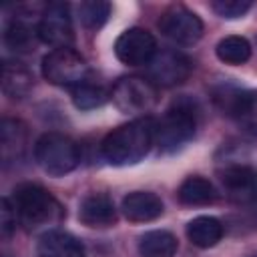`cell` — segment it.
<instances>
[{"label":"cell","mask_w":257,"mask_h":257,"mask_svg":"<svg viewBox=\"0 0 257 257\" xmlns=\"http://www.w3.org/2000/svg\"><path fill=\"white\" fill-rule=\"evenodd\" d=\"M153 143H155V120L145 116V118H135L108 133L100 145V153L106 163L114 167H124L139 163L151 151Z\"/></svg>","instance_id":"6da1fadb"},{"label":"cell","mask_w":257,"mask_h":257,"mask_svg":"<svg viewBox=\"0 0 257 257\" xmlns=\"http://www.w3.org/2000/svg\"><path fill=\"white\" fill-rule=\"evenodd\" d=\"M12 205L18 215V223L28 231L54 225L62 217L60 203L40 185H20L12 195Z\"/></svg>","instance_id":"7a4b0ae2"},{"label":"cell","mask_w":257,"mask_h":257,"mask_svg":"<svg viewBox=\"0 0 257 257\" xmlns=\"http://www.w3.org/2000/svg\"><path fill=\"white\" fill-rule=\"evenodd\" d=\"M197 128V108L189 98L175 100L161 120L155 122V143L161 151L171 153L193 139Z\"/></svg>","instance_id":"3957f363"},{"label":"cell","mask_w":257,"mask_h":257,"mask_svg":"<svg viewBox=\"0 0 257 257\" xmlns=\"http://www.w3.org/2000/svg\"><path fill=\"white\" fill-rule=\"evenodd\" d=\"M34 159L38 167L50 177H64L80 163L78 145L60 133H46L34 145Z\"/></svg>","instance_id":"277c9868"},{"label":"cell","mask_w":257,"mask_h":257,"mask_svg":"<svg viewBox=\"0 0 257 257\" xmlns=\"http://www.w3.org/2000/svg\"><path fill=\"white\" fill-rule=\"evenodd\" d=\"M42 74L48 82L74 88L86 82V60L72 48H54L42 58Z\"/></svg>","instance_id":"5b68a950"},{"label":"cell","mask_w":257,"mask_h":257,"mask_svg":"<svg viewBox=\"0 0 257 257\" xmlns=\"http://www.w3.org/2000/svg\"><path fill=\"white\" fill-rule=\"evenodd\" d=\"M112 102L120 112L139 114L147 112L157 104V88L151 80L141 76H124L120 78L112 92Z\"/></svg>","instance_id":"8992f818"},{"label":"cell","mask_w":257,"mask_h":257,"mask_svg":"<svg viewBox=\"0 0 257 257\" xmlns=\"http://www.w3.org/2000/svg\"><path fill=\"white\" fill-rule=\"evenodd\" d=\"M38 38L54 48H70L74 40V28L68 4L52 2L42 10L38 20Z\"/></svg>","instance_id":"52a82bcc"},{"label":"cell","mask_w":257,"mask_h":257,"mask_svg":"<svg viewBox=\"0 0 257 257\" xmlns=\"http://www.w3.org/2000/svg\"><path fill=\"white\" fill-rule=\"evenodd\" d=\"M161 32L177 44H195L203 36L201 18L183 4L167 8L159 20Z\"/></svg>","instance_id":"ba28073f"},{"label":"cell","mask_w":257,"mask_h":257,"mask_svg":"<svg viewBox=\"0 0 257 257\" xmlns=\"http://www.w3.org/2000/svg\"><path fill=\"white\" fill-rule=\"evenodd\" d=\"M114 54L126 66L149 64L157 54V40L145 28H128L116 38Z\"/></svg>","instance_id":"9c48e42d"},{"label":"cell","mask_w":257,"mask_h":257,"mask_svg":"<svg viewBox=\"0 0 257 257\" xmlns=\"http://www.w3.org/2000/svg\"><path fill=\"white\" fill-rule=\"evenodd\" d=\"M191 74V60L179 50H161L149 62V80L159 86H177Z\"/></svg>","instance_id":"30bf717a"},{"label":"cell","mask_w":257,"mask_h":257,"mask_svg":"<svg viewBox=\"0 0 257 257\" xmlns=\"http://www.w3.org/2000/svg\"><path fill=\"white\" fill-rule=\"evenodd\" d=\"M219 179L231 201L249 203L257 197V171L249 165H229Z\"/></svg>","instance_id":"8fae6325"},{"label":"cell","mask_w":257,"mask_h":257,"mask_svg":"<svg viewBox=\"0 0 257 257\" xmlns=\"http://www.w3.org/2000/svg\"><path fill=\"white\" fill-rule=\"evenodd\" d=\"M122 215L133 223L155 221L163 215V201L149 191H135L122 199Z\"/></svg>","instance_id":"7c38bea8"},{"label":"cell","mask_w":257,"mask_h":257,"mask_svg":"<svg viewBox=\"0 0 257 257\" xmlns=\"http://www.w3.org/2000/svg\"><path fill=\"white\" fill-rule=\"evenodd\" d=\"M26 151V126L16 118H2L0 124V153L4 167L18 163Z\"/></svg>","instance_id":"4fadbf2b"},{"label":"cell","mask_w":257,"mask_h":257,"mask_svg":"<svg viewBox=\"0 0 257 257\" xmlns=\"http://www.w3.org/2000/svg\"><path fill=\"white\" fill-rule=\"evenodd\" d=\"M78 219L86 227H108L116 221V209L110 197L102 193H92L82 199L78 209Z\"/></svg>","instance_id":"5bb4252c"},{"label":"cell","mask_w":257,"mask_h":257,"mask_svg":"<svg viewBox=\"0 0 257 257\" xmlns=\"http://www.w3.org/2000/svg\"><path fill=\"white\" fill-rule=\"evenodd\" d=\"M38 257H84V247L70 233L46 231L38 241Z\"/></svg>","instance_id":"9a60e30c"},{"label":"cell","mask_w":257,"mask_h":257,"mask_svg":"<svg viewBox=\"0 0 257 257\" xmlns=\"http://www.w3.org/2000/svg\"><path fill=\"white\" fill-rule=\"evenodd\" d=\"M2 90L10 98H24L32 90V74L18 60H6L2 66Z\"/></svg>","instance_id":"2e32d148"},{"label":"cell","mask_w":257,"mask_h":257,"mask_svg":"<svg viewBox=\"0 0 257 257\" xmlns=\"http://www.w3.org/2000/svg\"><path fill=\"white\" fill-rule=\"evenodd\" d=\"M187 237L193 245L201 247V249H209L213 245H217L223 237V225L219 219L209 217V215H201L195 217L189 225H187Z\"/></svg>","instance_id":"e0dca14e"},{"label":"cell","mask_w":257,"mask_h":257,"mask_svg":"<svg viewBox=\"0 0 257 257\" xmlns=\"http://www.w3.org/2000/svg\"><path fill=\"white\" fill-rule=\"evenodd\" d=\"M6 44L16 52H28L34 48L38 38V24L34 26L26 16H14L6 28ZM40 40V38H38Z\"/></svg>","instance_id":"ac0fdd59"},{"label":"cell","mask_w":257,"mask_h":257,"mask_svg":"<svg viewBox=\"0 0 257 257\" xmlns=\"http://www.w3.org/2000/svg\"><path fill=\"white\" fill-rule=\"evenodd\" d=\"M177 249H179L177 237L163 229L147 231L139 239V253L143 257H175Z\"/></svg>","instance_id":"d6986e66"},{"label":"cell","mask_w":257,"mask_h":257,"mask_svg":"<svg viewBox=\"0 0 257 257\" xmlns=\"http://www.w3.org/2000/svg\"><path fill=\"white\" fill-rule=\"evenodd\" d=\"M217 199L215 187L203 177H187L179 187V201L189 207L209 205Z\"/></svg>","instance_id":"ffe728a7"},{"label":"cell","mask_w":257,"mask_h":257,"mask_svg":"<svg viewBox=\"0 0 257 257\" xmlns=\"http://www.w3.org/2000/svg\"><path fill=\"white\" fill-rule=\"evenodd\" d=\"M219 60H223L225 64H233V66H239V64H245L249 58H251V44L247 42V38L243 36H225L217 42V48H215Z\"/></svg>","instance_id":"44dd1931"},{"label":"cell","mask_w":257,"mask_h":257,"mask_svg":"<svg viewBox=\"0 0 257 257\" xmlns=\"http://www.w3.org/2000/svg\"><path fill=\"white\" fill-rule=\"evenodd\" d=\"M108 98V92L98 86V84H90V82H82L78 86L72 88V102L82 108V110H88V108H96L100 104H104Z\"/></svg>","instance_id":"7402d4cb"},{"label":"cell","mask_w":257,"mask_h":257,"mask_svg":"<svg viewBox=\"0 0 257 257\" xmlns=\"http://www.w3.org/2000/svg\"><path fill=\"white\" fill-rule=\"evenodd\" d=\"M78 14H80V22L86 28H100L108 14H110V4L108 2H100V0H90V2H82L78 6Z\"/></svg>","instance_id":"603a6c76"},{"label":"cell","mask_w":257,"mask_h":257,"mask_svg":"<svg viewBox=\"0 0 257 257\" xmlns=\"http://www.w3.org/2000/svg\"><path fill=\"white\" fill-rule=\"evenodd\" d=\"M211 6L221 18H239L251 8V0H215Z\"/></svg>","instance_id":"cb8c5ba5"},{"label":"cell","mask_w":257,"mask_h":257,"mask_svg":"<svg viewBox=\"0 0 257 257\" xmlns=\"http://www.w3.org/2000/svg\"><path fill=\"white\" fill-rule=\"evenodd\" d=\"M16 221H18V215H16L14 205H12V199L4 197L2 199V209H0V225H2V235L4 237H8L16 229Z\"/></svg>","instance_id":"d4e9b609"},{"label":"cell","mask_w":257,"mask_h":257,"mask_svg":"<svg viewBox=\"0 0 257 257\" xmlns=\"http://www.w3.org/2000/svg\"><path fill=\"white\" fill-rule=\"evenodd\" d=\"M253 257H257V255H253Z\"/></svg>","instance_id":"484cf974"}]
</instances>
